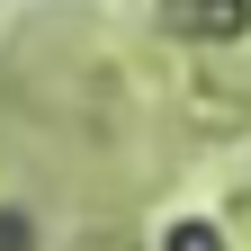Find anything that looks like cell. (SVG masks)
Masks as SVG:
<instances>
[{
  "label": "cell",
  "mask_w": 251,
  "mask_h": 251,
  "mask_svg": "<svg viewBox=\"0 0 251 251\" xmlns=\"http://www.w3.org/2000/svg\"><path fill=\"white\" fill-rule=\"evenodd\" d=\"M171 251H215V233H206V225H179V233H171Z\"/></svg>",
  "instance_id": "obj_1"
}]
</instances>
